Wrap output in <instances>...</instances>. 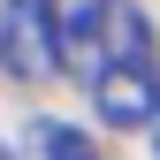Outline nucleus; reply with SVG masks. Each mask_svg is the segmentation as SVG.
I'll return each instance as SVG.
<instances>
[{
	"mask_svg": "<svg viewBox=\"0 0 160 160\" xmlns=\"http://www.w3.org/2000/svg\"><path fill=\"white\" fill-rule=\"evenodd\" d=\"M46 38H53V69H69L76 84H92L122 53H152L145 15L122 0H46Z\"/></svg>",
	"mask_w": 160,
	"mask_h": 160,
	"instance_id": "f257e3e1",
	"label": "nucleus"
},
{
	"mask_svg": "<svg viewBox=\"0 0 160 160\" xmlns=\"http://www.w3.org/2000/svg\"><path fill=\"white\" fill-rule=\"evenodd\" d=\"M31 145L46 152V160H99V152H92V137H84V130H61V122H46Z\"/></svg>",
	"mask_w": 160,
	"mask_h": 160,
	"instance_id": "20e7f679",
	"label": "nucleus"
},
{
	"mask_svg": "<svg viewBox=\"0 0 160 160\" xmlns=\"http://www.w3.org/2000/svg\"><path fill=\"white\" fill-rule=\"evenodd\" d=\"M92 107H99V122H114V130L152 122V114H160V69H152V53L107 61V69L92 76Z\"/></svg>",
	"mask_w": 160,
	"mask_h": 160,
	"instance_id": "f03ea898",
	"label": "nucleus"
},
{
	"mask_svg": "<svg viewBox=\"0 0 160 160\" xmlns=\"http://www.w3.org/2000/svg\"><path fill=\"white\" fill-rule=\"evenodd\" d=\"M38 53H53V38H46V0H0V69L38 76V69H46Z\"/></svg>",
	"mask_w": 160,
	"mask_h": 160,
	"instance_id": "7ed1b4c3",
	"label": "nucleus"
}]
</instances>
